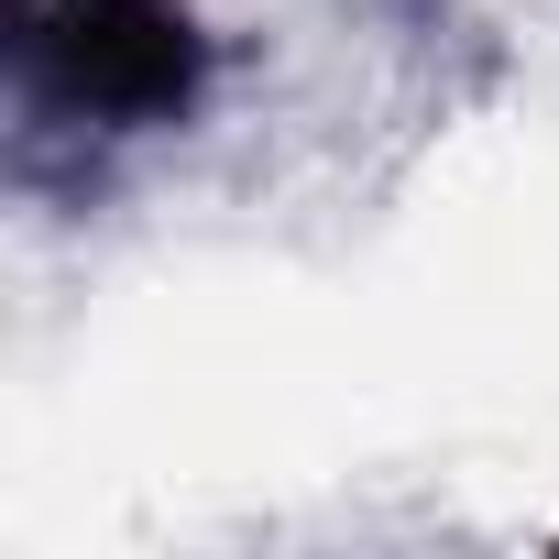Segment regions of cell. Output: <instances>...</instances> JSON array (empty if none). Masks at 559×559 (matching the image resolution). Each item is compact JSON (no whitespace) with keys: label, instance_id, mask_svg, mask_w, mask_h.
Masks as SVG:
<instances>
[{"label":"cell","instance_id":"1","mask_svg":"<svg viewBox=\"0 0 559 559\" xmlns=\"http://www.w3.org/2000/svg\"><path fill=\"white\" fill-rule=\"evenodd\" d=\"M34 88L78 121H110V132H143V121H176L209 78V45L187 23V0H34Z\"/></svg>","mask_w":559,"mask_h":559}]
</instances>
